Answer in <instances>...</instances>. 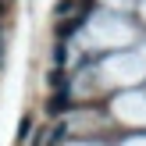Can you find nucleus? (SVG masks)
<instances>
[{
  "instance_id": "f257e3e1",
  "label": "nucleus",
  "mask_w": 146,
  "mask_h": 146,
  "mask_svg": "<svg viewBox=\"0 0 146 146\" xmlns=\"http://www.w3.org/2000/svg\"><path fill=\"white\" fill-rule=\"evenodd\" d=\"M78 29H82V14H75V18H68V21H61V25H57V39H71V36L78 32Z\"/></svg>"
},
{
  "instance_id": "f03ea898",
  "label": "nucleus",
  "mask_w": 146,
  "mask_h": 146,
  "mask_svg": "<svg viewBox=\"0 0 146 146\" xmlns=\"http://www.w3.org/2000/svg\"><path fill=\"white\" fill-rule=\"evenodd\" d=\"M68 104H71V96H68V86H64V89H57L54 96H50V114H61V111H68Z\"/></svg>"
},
{
  "instance_id": "7ed1b4c3",
  "label": "nucleus",
  "mask_w": 146,
  "mask_h": 146,
  "mask_svg": "<svg viewBox=\"0 0 146 146\" xmlns=\"http://www.w3.org/2000/svg\"><path fill=\"white\" fill-rule=\"evenodd\" d=\"M75 11H78L75 0H61V4H57V18H64V14H75Z\"/></svg>"
},
{
  "instance_id": "20e7f679",
  "label": "nucleus",
  "mask_w": 146,
  "mask_h": 146,
  "mask_svg": "<svg viewBox=\"0 0 146 146\" xmlns=\"http://www.w3.org/2000/svg\"><path fill=\"white\" fill-rule=\"evenodd\" d=\"M29 132H32V118H21V125H18V139H29Z\"/></svg>"
}]
</instances>
